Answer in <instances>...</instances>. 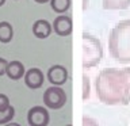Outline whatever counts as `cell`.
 <instances>
[{
	"label": "cell",
	"mask_w": 130,
	"mask_h": 126,
	"mask_svg": "<svg viewBox=\"0 0 130 126\" xmlns=\"http://www.w3.org/2000/svg\"><path fill=\"white\" fill-rule=\"evenodd\" d=\"M108 50L119 64H130V19L112 27L108 37Z\"/></svg>",
	"instance_id": "2"
},
{
	"label": "cell",
	"mask_w": 130,
	"mask_h": 126,
	"mask_svg": "<svg viewBox=\"0 0 130 126\" xmlns=\"http://www.w3.org/2000/svg\"><path fill=\"white\" fill-rule=\"evenodd\" d=\"M32 33L37 38H47L52 33V26L47 20L45 19H39V20H35V23L32 24Z\"/></svg>",
	"instance_id": "9"
},
{
	"label": "cell",
	"mask_w": 130,
	"mask_h": 126,
	"mask_svg": "<svg viewBox=\"0 0 130 126\" xmlns=\"http://www.w3.org/2000/svg\"><path fill=\"white\" fill-rule=\"evenodd\" d=\"M6 73L11 80H19L22 79V76H24L26 71H24V65L20 61H11L7 65Z\"/></svg>",
	"instance_id": "10"
},
{
	"label": "cell",
	"mask_w": 130,
	"mask_h": 126,
	"mask_svg": "<svg viewBox=\"0 0 130 126\" xmlns=\"http://www.w3.org/2000/svg\"><path fill=\"white\" fill-rule=\"evenodd\" d=\"M43 80H45L43 72L39 68H31L24 73V83L31 89H37V88L42 87Z\"/></svg>",
	"instance_id": "7"
},
{
	"label": "cell",
	"mask_w": 130,
	"mask_h": 126,
	"mask_svg": "<svg viewBox=\"0 0 130 126\" xmlns=\"http://www.w3.org/2000/svg\"><path fill=\"white\" fill-rule=\"evenodd\" d=\"M130 7V0H103V8L104 10H126Z\"/></svg>",
	"instance_id": "11"
},
{
	"label": "cell",
	"mask_w": 130,
	"mask_h": 126,
	"mask_svg": "<svg viewBox=\"0 0 130 126\" xmlns=\"http://www.w3.org/2000/svg\"><path fill=\"white\" fill-rule=\"evenodd\" d=\"M50 6H52L53 11L58 12V14H62V12L69 10L71 0H50Z\"/></svg>",
	"instance_id": "13"
},
{
	"label": "cell",
	"mask_w": 130,
	"mask_h": 126,
	"mask_svg": "<svg viewBox=\"0 0 130 126\" xmlns=\"http://www.w3.org/2000/svg\"><path fill=\"white\" fill-rule=\"evenodd\" d=\"M14 115H15V108L12 106H10L6 110H0V125L8 123L14 118Z\"/></svg>",
	"instance_id": "14"
},
{
	"label": "cell",
	"mask_w": 130,
	"mask_h": 126,
	"mask_svg": "<svg viewBox=\"0 0 130 126\" xmlns=\"http://www.w3.org/2000/svg\"><path fill=\"white\" fill-rule=\"evenodd\" d=\"M27 121L31 126H46L49 123V113L42 106H35L28 110Z\"/></svg>",
	"instance_id": "5"
},
{
	"label": "cell",
	"mask_w": 130,
	"mask_h": 126,
	"mask_svg": "<svg viewBox=\"0 0 130 126\" xmlns=\"http://www.w3.org/2000/svg\"><path fill=\"white\" fill-rule=\"evenodd\" d=\"M4 3H6V0H0V7H2L3 4H4Z\"/></svg>",
	"instance_id": "19"
},
{
	"label": "cell",
	"mask_w": 130,
	"mask_h": 126,
	"mask_svg": "<svg viewBox=\"0 0 130 126\" xmlns=\"http://www.w3.org/2000/svg\"><path fill=\"white\" fill-rule=\"evenodd\" d=\"M43 103L47 106L49 108L58 110L67 103V95L62 88L58 85H52L49 87L43 93Z\"/></svg>",
	"instance_id": "4"
},
{
	"label": "cell",
	"mask_w": 130,
	"mask_h": 126,
	"mask_svg": "<svg viewBox=\"0 0 130 126\" xmlns=\"http://www.w3.org/2000/svg\"><path fill=\"white\" fill-rule=\"evenodd\" d=\"M89 96V79L87 76H83V99H87Z\"/></svg>",
	"instance_id": "15"
},
{
	"label": "cell",
	"mask_w": 130,
	"mask_h": 126,
	"mask_svg": "<svg viewBox=\"0 0 130 126\" xmlns=\"http://www.w3.org/2000/svg\"><path fill=\"white\" fill-rule=\"evenodd\" d=\"M96 95L107 106L130 103V68H106L96 76Z\"/></svg>",
	"instance_id": "1"
},
{
	"label": "cell",
	"mask_w": 130,
	"mask_h": 126,
	"mask_svg": "<svg viewBox=\"0 0 130 126\" xmlns=\"http://www.w3.org/2000/svg\"><path fill=\"white\" fill-rule=\"evenodd\" d=\"M14 37V28L11 23L8 22H0V42L8 43Z\"/></svg>",
	"instance_id": "12"
},
{
	"label": "cell",
	"mask_w": 130,
	"mask_h": 126,
	"mask_svg": "<svg viewBox=\"0 0 130 126\" xmlns=\"http://www.w3.org/2000/svg\"><path fill=\"white\" fill-rule=\"evenodd\" d=\"M7 65H8L7 61L0 57V76H3L4 73H6V71H7Z\"/></svg>",
	"instance_id": "17"
},
{
	"label": "cell",
	"mask_w": 130,
	"mask_h": 126,
	"mask_svg": "<svg viewBox=\"0 0 130 126\" xmlns=\"http://www.w3.org/2000/svg\"><path fill=\"white\" fill-rule=\"evenodd\" d=\"M47 80L53 85H62L68 80V69L62 65H53L47 71Z\"/></svg>",
	"instance_id": "6"
},
{
	"label": "cell",
	"mask_w": 130,
	"mask_h": 126,
	"mask_svg": "<svg viewBox=\"0 0 130 126\" xmlns=\"http://www.w3.org/2000/svg\"><path fill=\"white\" fill-rule=\"evenodd\" d=\"M53 28H54L56 34H58L61 37H67L72 33V19L69 16L60 15L58 18L54 19Z\"/></svg>",
	"instance_id": "8"
},
{
	"label": "cell",
	"mask_w": 130,
	"mask_h": 126,
	"mask_svg": "<svg viewBox=\"0 0 130 126\" xmlns=\"http://www.w3.org/2000/svg\"><path fill=\"white\" fill-rule=\"evenodd\" d=\"M34 2L39 3V4H43V3H47V2H50V0H34Z\"/></svg>",
	"instance_id": "18"
},
{
	"label": "cell",
	"mask_w": 130,
	"mask_h": 126,
	"mask_svg": "<svg viewBox=\"0 0 130 126\" xmlns=\"http://www.w3.org/2000/svg\"><path fill=\"white\" fill-rule=\"evenodd\" d=\"M103 48L99 39L93 35L84 33L83 34V68H93L102 61Z\"/></svg>",
	"instance_id": "3"
},
{
	"label": "cell",
	"mask_w": 130,
	"mask_h": 126,
	"mask_svg": "<svg viewBox=\"0 0 130 126\" xmlns=\"http://www.w3.org/2000/svg\"><path fill=\"white\" fill-rule=\"evenodd\" d=\"M11 106L10 103V99H8L7 95H4V93H0V110H6Z\"/></svg>",
	"instance_id": "16"
}]
</instances>
